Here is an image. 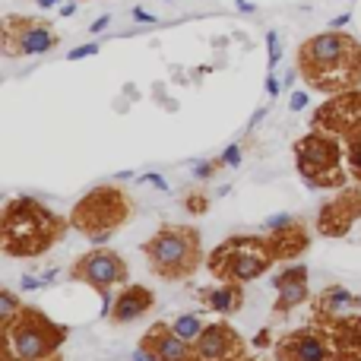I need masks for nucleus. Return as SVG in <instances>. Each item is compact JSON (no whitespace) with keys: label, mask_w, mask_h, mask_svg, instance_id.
Here are the masks:
<instances>
[{"label":"nucleus","mask_w":361,"mask_h":361,"mask_svg":"<svg viewBox=\"0 0 361 361\" xmlns=\"http://www.w3.org/2000/svg\"><path fill=\"white\" fill-rule=\"evenodd\" d=\"M301 73L320 89H349L361 80V48L349 35L326 32L301 48Z\"/></svg>","instance_id":"nucleus-1"},{"label":"nucleus","mask_w":361,"mask_h":361,"mask_svg":"<svg viewBox=\"0 0 361 361\" xmlns=\"http://www.w3.org/2000/svg\"><path fill=\"white\" fill-rule=\"evenodd\" d=\"M60 238V222L54 212L35 200H13L3 219V248L16 257H35Z\"/></svg>","instance_id":"nucleus-2"},{"label":"nucleus","mask_w":361,"mask_h":361,"mask_svg":"<svg viewBox=\"0 0 361 361\" xmlns=\"http://www.w3.org/2000/svg\"><path fill=\"white\" fill-rule=\"evenodd\" d=\"M152 270L162 279H184L200 263V241L194 228H162L146 244Z\"/></svg>","instance_id":"nucleus-3"},{"label":"nucleus","mask_w":361,"mask_h":361,"mask_svg":"<svg viewBox=\"0 0 361 361\" xmlns=\"http://www.w3.org/2000/svg\"><path fill=\"white\" fill-rule=\"evenodd\" d=\"M64 342V330L48 324L38 311H23V314L7 324V352L16 361H41Z\"/></svg>","instance_id":"nucleus-4"},{"label":"nucleus","mask_w":361,"mask_h":361,"mask_svg":"<svg viewBox=\"0 0 361 361\" xmlns=\"http://www.w3.org/2000/svg\"><path fill=\"white\" fill-rule=\"evenodd\" d=\"M130 216V200L114 187L92 190L83 203L73 210V225L83 228L92 241H105L114 225Z\"/></svg>","instance_id":"nucleus-5"},{"label":"nucleus","mask_w":361,"mask_h":361,"mask_svg":"<svg viewBox=\"0 0 361 361\" xmlns=\"http://www.w3.org/2000/svg\"><path fill=\"white\" fill-rule=\"evenodd\" d=\"M272 257H276V250H270L263 241L234 238L212 254V272L234 279V282H248V279L266 272V266L272 263Z\"/></svg>","instance_id":"nucleus-6"},{"label":"nucleus","mask_w":361,"mask_h":361,"mask_svg":"<svg viewBox=\"0 0 361 361\" xmlns=\"http://www.w3.org/2000/svg\"><path fill=\"white\" fill-rule=\"evenodd\" d=\"M298 168L311 184H339V149L330 136H304L298 146Z\"/></svg>","instance_id":"nucleus-7"},{"label":"nucleus","mask_w":361,"mask_h":361,"mask_svg":"<svg viewBox=\"0 0 361 361\" xmlns=\"http://www.w3.org/2000/svg\"><path fill=\"white\" fill-rule=\"evenodd\" d=\"M57 45L54 29L38 19H7L3 26V48L7 54H45Z\"/></svg>","instance_id":"nucleus-8"},{"label":"nucleus","mask_w":361,"mask_h":361,"mask_svg":"<svg viewBox=\"0 0 361 361\" xmlns=\"http://www.w3.org/2000/svg\"><path fill=\"white\" fill-rule=\"evenodd\" d=\"M73 279H83V282H89L98 292H108L111 286H118V282L127 279V266H124V260H120L118 254H111V250H92L83 260H76Z\"/></svg>","instance_id":"nucleus-9"},{"label":"nucleus","mask_w":361,"mask_h":361,"mask_svg":"<svg viewBox=\"0 0 361 361\" xmlns=\"http://www.w3.org/2000/svg\"><path fill=\"white\" fill-rule=\"evenodd\" d=\"M143 349H149L158 361H200V358H194L187 339H180L178 333H174L172 326H165V324L152 326V330L146 333Z\"/></svg>","instance_id":"nucleus-10"},{"label":"nucleus","mask_w":361,"mask_h":361,"mask_svg":"<svg viewBox=\"0 0 361 361\" xmlns=\"http://www.w3.org/2000/svg\"><path fill=\"white\" fill-rule=\"evenodd\" d=\"M238 352V336L225 324H212L196 339V358L200 361H225Z\"/></svg>","instance_id":"nucleus-11"},{"label":"nucleus","mask_w":361,"mask_h":361,"mask_svg":"<svg viewBox=\"0 0 361 361\" xmlns=\"http://www.w3.org/2000/svg\"><path fill=\"white\" fill-rule=\"evenodd\" d=\"M326 355L330 352H326L324 339L314 336V333H295L279 349L282 361H326Z\"/></svg>","instance_id":"nucleus-12"},{"label":"nucleus","mask_w":361,"mask_h":361,"mask_svg":"<svg viewBox=\"0 0 361 361\" xmlns=\"http://www.w3.org/2000/svg\"><path fill=\"white\" fill-rule=\"evenodd\" d=\"M152 308V292L143 286H130L120 292V298L114 301L111 308V320L114 324H130L136 317H143L146 311Z\"/></svg>","instance_id":"nucleus-13"},{"label":"nucleus","mask_w":361,"mask_h":361,"mask_svg":"<svg viewBox=\"0 0 361 361\" xmlns=\"http://www.w3.org/2000/svg\"><path fill=\"white\" fill-rule=\"evenodd\" d=\"M320 120L324 124H333L336 130H349L361 124V95L358 92H349V95L336 98L333 105H326L320 111Z\"/></svg>","instance_id":"nucleus-14"},{"label":"nucleus","mask_w":361,"mask_h":361,"mask_svg":"<svg viewBox=\"0 0 361 361\" xmlns=\"http://www.w3.org/2000/svg\"><path fill=\"white\" fill-rule=\"evenodd\" d=\"M304 282H308V270L304 266H295V270H286L282 276H276V288H279L276 311H292L298 301H304Z\"/></svg>","instance_id":"nucleus-15"},{"label":"nucleus","mask_w":361,"mask_h":361,"mask_svg":"<svg viewBox=\"0 0 361 361\" xmlns=\"http://www.w3.org/2000/svg\"><path fill=\"white\" fill-rule=\"evenodd\" d=\"M203 301L216 311V314H234L244 298H241L238 286H222V288H210V292L203 295Z\"/></svg>","instance_id":"nucleus-16"},{"label":"nucleus","mask_w":361,"mask_h":361,"mask_svg":"<svg viewBox=\"0 0 361 361\" xmlns=\"http://www.w3.org/2000/svg\"><path fill=\"white\" fill-rule=\"evenodd\" d=\"M320 308H326L330 314H339V311H358L361 301L352 298V295L346 292V288H330V292L320 298Z\"/></svg>","instance_id":"nucleus-17"},{"label":"nucleus","mask_w":361,"mask_h":361,"mask_svg":"<svg viewBox=\"0 0 361 361\" xmlns=\"http://www.w3.org/2000/svg\"><path fill=\"white\" fill-rule=\"evenodd\" d=\"M172 330L178 333L180 339H187V342H196V339H200V333H203L206 326H203V317L187 314V317H178V320L172 324Z\"/></svg>","instance_id":"nucleus-18"},{"label":"nucleus","mask_w":361,"mask_h":361,"mask_svg":"<svg viewBox=\"0 0 361 361\" xmlns=\"http://www.w3.org/2000/svg\"><path fill=\"white\" fill-rule=\"evenodd\" d=\"M16 308H19V304H16V298H13V292H0V317H3V320H16Z\"/></svg>","instance_id":"nucleus-19"},{"label":"nucleus","mask_w":361,"mask_h":361,"mask_svg":"<svg viewBox=\"0 0 361 361\" xmlns=\"http://www.w3.org/2000/svg\"><path fill=\"white\" fill-rule=\"evenodd\" d=\"M266 45H270V67H276V60H279V41H276V32H270V35H266Z\"/></svg>","instance_id":"nucleus-20"},{"label":"nucleus","mask_w":361,"mask_h":361,"mask_svg":"<svg viewBox=\"0 0 361 361\" xmlns=\"http://www.w3.org/2000/svg\"><path fill=\"white\" fill-rule=\"evenodd\" d=\"M222 162H225V165H238V162H241V149H238V146H232V149H225V156H222Z\"/></svg>","instance_id":"nucleus-21"},{"label":"nucleus","mask_w":361,"mask_h":361,"mask_svg":"<svg viewBox=\"0 0 361 361\" xmlns=\"http://www.w3.org/2000/svg\"><path fill=\"white\" fill-rule=\"evenodd\" d=\"M98 48L95 45H83V48H76V51H70V60H76V57H89V54H95Z\"/></svg>","instance_id":"nucleus-22"},{"label":"nucleus","mask_w":361,"mask_h":361,"mask_svg":"<svg viewBox=\"0 0 361 361\" xmlns=\"http://www.w3.org/2000/svg\"><path fill=\"white\" fill-rule=\"evenodd\" d=\"M304 102H308V95H304V92H295V95H292V111H301Z\"/></svg>","instance_id":"nucleus-23"},{"label":"nucleus","mask_w":361,"mask_h":361,"mask_svg":"<svg viewBox=\"0 0 361 361\" xmlns=\"http://www.w3.org/2000/svg\"><path fill=\"white\" fill-rule=\"evenodd\" d=\"M108 23H111V19H108V16H102V19H95V23H92V32H102V29H105Z\"/></svg>","instance_id":"nucleus-24"},{"label":"nucleus","mask_w":361,"mask_h":361,"mask_svg":"<svg viewBox=\"0 0 361 361\" xmlns=\"http://www.w3.org/2000/svg\"><path fill=\"white\" fill-rule=\"evenodd\" d=\"M266 89H270V95H276V92H279V86H276V80H272V76L266 80Z\"/></svg>","instance_id":"nucleus-25"},{"label":"nucleus","mask_w":361,"mask_h":361,"mask_svg":"<svg viewBox=\"0 0 361 361\" xmlns=\"http://www.w3.org/2000/svg\"><path fill=\"white\" fill-rule=\"evenodd\" d=\"M54 3H60V0H38V7H54Z\"/></svg>","instance_id":"nucleus-26"},{"label":"nucleus","mask_w":361,"mask_h":361,"mask_svg":"<svg viewBox=\"0 0 361 361\" xmlns=\"http://www.w3.org/2000/svg\"><path fill=\"white\" fill-rule=\"evenodd\" d=\"M355 136H358V140H361V133H355Z\"/></svg>","instance_id":"nucleus-27"}]
</instances>
